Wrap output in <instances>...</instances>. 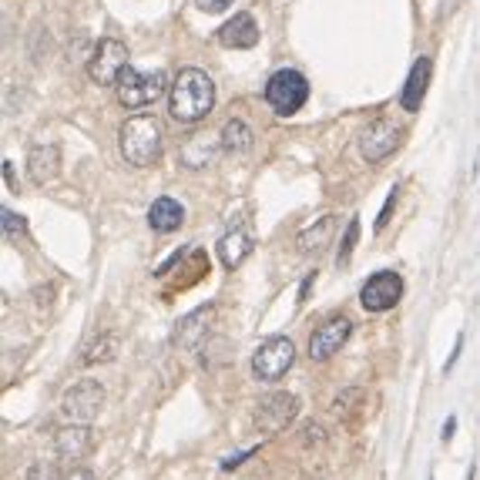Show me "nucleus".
Masks as SVG:
<instances>
[{
  "instance_id": "f257e3e1",
  "label": "nucleus",
  "mask_w": 480,
  "mask_h": 480,
  "mask_svg": "<svg viewBox=\"0 0 480 480\" xmlns=\"http://www.w3.org/2000/svg\"><path fill=\"white\" fill-rule=\"evenodd\" d=\"M215 108V81L205 71L185 68L168 88V115L182 125H195Z\"/></svg>"
},
{
  "instance_id": "f03ea898",
  "label": "nucleus",
  "mask_w": 480,
  "mask_h": 480,
  "mask_svg": "<svg viewBox=\"0 0 480 480\" xmlns=\"http://www.w3.org/2000/svg\"><path fill=\"white\" fill-rule=\"evenodd\" d=\"M118 145H121L125 162L135 168H148L162 158V125L152 115L128 118L118 131Z\"/></svg>"
},
{
  "instance_id": "7ed1b4c3",
  "label": "nucleus",
  "mask_w": 480,
  "mask_h": 480,
  "mask_svg": "<svg viewBox=\"0 0 480 480\" xmlns=\"http://www.w3.org/2000/svg\"><path fill=\"white\" fill-rule=\"evenodd\" d=\"M118 101L128 108V111H138V108L155 105L165 94V74L162 71H138V68H125L121 78H118Z\"/></svg>"
},
{
  "instance_id": "20e7f679",
  "label": "nucleus",
  "mask_w": 480,
  "mask_h": 480,
  "mask_svg": "<svg viewBox=\"0 0 480 480\" xmlns=\"http://www.w3.org/2000/svg\"><path fill=\"white\" fill-rule=\"evenodd\" d=\"M266 101L276 115L289 118L309 101V81L306 74H299L296 68H282L276 71L269 81H266Z\"/></svg>"
},
{
  "instance_id": "39448f33",
  "label": "nucleus",
  "mask_w": 480,
  "mask_h": 480,
  "mask_svg": "<svg viewBox=\"0 0 480 480\" xmlns=\"http://www.w3.org/2000/svg\"><path fill=\"white\" fill-rule=\"evenodd\" d=\"M296 346L289 336H269L256 353H252V376L259 383H279L282 376L293 370Z\"/></svg>"
},
{
  "instance_id": "423d86ee",
  "label": "nucleus",
  "mask_w": 480,
  "mask_h": 480,
  "mask_svg": "<svg viewBox=\"0 0 480 480\" xmlns=\"http://www.w3.org/2000/svg\"><path fill=\"white\" fill-rule=\"evenodd\" d=\"M105 407V387L98 380H78L61 400V420L64 423H94Z\"/></svg>"
},
{
  "instance_id": "0eeeda50",
  "label": "nucleus",
  "mask_w": 480,
  "mask_h": 480,
  "mask_svg": "<svg viewBox=\"0 0 480 480\" xmlns=\"http://www.w3.org/2000/svg\"><path fill=\"white\" fill-rule=\"evenodd\" d=\"M400 138H403V128H400L393 118L387 115L373 118L363 128V135H360V155H363V162L370 165L387 162L390 155L400 148Z\"/></svg>"
},
{
  "instance_id": "6e6552de",
  "label": "nucleus",
  "mask_w": 480,
  "mask_h": 480,
  "mask_svg": "<svg viewBox=\"0 0 480 480\" xmlns=\"http://www.w3.org/2000/svg\"><path fill=\"white\" fill-rule=\"evenodd\" d=\"M403 299V279L393 269H380L363 282L360 289V306L366 313H390Z\"/></svg>"
},
{
  "instance_id": "1a4fd4ad",
  "label": "nucleus",
  "mask_w": 480,
  "mask_h": 480,
  "mask_svg": "<svg viewBox=\"0 0 480 480\" xmlns=\"http://www.w3.org/2000/svg\"><path fill=\"white\" fill-rule=\"evenodd\" d=\"M125 68H128V47L118 37H101V44L94 47L91 61H88V78L94 84H118Z\"/></svg>"
},
{
  "instance_id": "9d476101",
  "label": "nucleus",
  "mask_w": 480,
  "mask_h": 480,
  "mask_svg": "<svg viewBox=\"0 0 480 480\" xmlns=\"http://www.w3.org/2000/svg\"><path fill=\"white\" fill-rule=\"evenodd\" d=\"M296 413H299L296 393H269V397H262L256 403L252 423H256L259 434H279V430H286L296 420Z\"/></svg>"
},
{
  "instance_id": "9b49d317",
  "label": "nucleus",
  "mask_w": 480,
  "mask_h": 480,
  "mask_svg": "<svg viewBox=\"0 0 480 480\" xmlns=\"http://www.w3.org/2000/svg\"><path fill=\"white\" fill-rule=\"evenodd\" d=\"M350 333H353V323L346 316L326 319V323L309 336V360H313V363H326L333 353L343 350V343L350 340Z\"/></svg>"
},
{
  "instance_id": "f8f14e48",
  "label": "nucleus",
  "mask_w": 480,
  "mask_h": 480,
  "mask_svg": "<svg viewBox=\"0 0 480 480\" xmlns=\"http://www.w3.org/2000/svg\"><path fill=\"white\" fill-rule=\"evenodd\" d=\"M430 74H434V61L427 58H417L413 61L410 74H407V84H403V91H400V108L403 111H417L423 105V94H427V84H430Z\"/></svg>"
},
{
  "instance_id": "ddd939ff",
  "label": "nucleus",
  "mask_w": 480,
  "mask_h": 480,
  "mask_svg": "<svg viewBox=\"0 0 480 480\" xmlns=\"http://www.w3.org/2000/svg\"><path fill=\"white\" fill-rule=\"evenodd\" d=\"M219 44L222 47H235V51H246V47L259 44V24L252 14H235L232 21L222 24L219 31Z\"/></svg>"
},
{
  "instance_id": "4468645a",
  "label": "nucleus",
  "mask_w": 480,
  "mask_h": 480,
  "mask_svg": "<svg viewBox=\"0 0 480 480\" xmlns=\"http://www.w3.org/2000/svg\"><path fill=\"white\" fill-rule=\"evenodd\" d=\"M58 168H61L58 145H34V148L27 152V175H31L34 185L54 182V178H58Z\"/></svg>"
},
{
  "instance_id": "2eb2a0df",
  "label": "nucleus",
  "mask_w": 480,
  "mask_h": 480,
  "mask_svg": "<svg viewBox=\"0 0 480 480\" xmlns=\"http://www.w3.org/2000/svg\"><path fill=\"white\" fill-rule=\"evenodd\" d=\"M94 434L88 423H68L58 434V457L61 460H84L91 454Z\"/></svg>"
},
{
  "instance_id": "dca6fc26",
  "label": "nucleus",
  "mask_w": 480,
  "mask_h": 480,
  "mask_svg": "<svg viewBox=\"0 0 480 480\" xmlns=\"http://www.w3.org/2000/svg\"><path fill=\"white\" fill-rule=\"evenodd\" d=\"M212 316H215V306H199L195 313H188L185 319H178V329H175V343L178 346H185V350H192V346H199L205 336H209V323Z\"/></svg>"
},
{
  "instance_id": "f3484780",
  "label": "nucleus",
  "mask_w": 480,
  "mask_h": 480,
  "mask_svg": "<svg viewBox=\"0 0 480 480\" xmlns=\"http://www.w3.org/2000/svg\"><path fill=\"white\" fill-rule=\"evenodd\" d=\"M182 222H185V209L178 205L175 199H168V195H162V199L152 202V209H148V225H152L155 232H175V229H182Z\"/></svg>"
},
{
  "instance_id": "a211bd4d",
  "label": "nucleus",
  "mask_w": 480,
  "mask_h": 480,
  "mask_svg": "<svg viewBox=\"0 0 480 480\" xmlns=\"http://www.w3.org/2000/svg\"><path fill=\"white\" fill-rule=\"evenodd\" d=\"M249 252H252V235H249L246 229H232V232H225L222 239H219V262H222L225 269L242 266Z\"/></svg>"
},
{
  "instance_id": "6ab92c4d",
  "label": "nucleus",
  "mask_w": 480,
  "mask_h": 480,
  "mask_svg": "<svg viewBox=\"0 0 480 480\" xmlns=\"http://www.w3.org/2000/svg\"><path fill=\"white\" fill-rule=\"evenodd\" d=\"M333 229H336V215H323V219H316V225H309V229H303L299 232V239H296V246H299V252H323L329 242V235H333Z\"/></svg>"
},
{
  "instance_id": "aec40b11",
  "label": "nucleus",
  "mask_w": 480,
  "mask_h": 480,
  "mask_svg": "<svg viewBox=\"0 0 480 480\" xmlns=\"http://www.w3.org/2000/svg\"><path fill=\"white\" fill-rule=\"evenodd\" d=\"M256 145V135L249 128L242 118H229L222 125V148L232 155H246L249 148Z\"/></svg>"
},
{
  "instance_id": "412c9836",
  "label": "nucleus",
  "mask_w": 480,
  "mask_h": 480,
  "mask_svg": "<svg viewBox=\"0 0 480 480\" xmlns=\"http://www.w3.org/2000/svg\"><path fill=\"white\" fill-rule=\"evenodd\" d=\"M212 155H215V148L209 145L205 135H192V138L182 145V165H185V168H205V165L212 162Z\"/></svg>"
},
{
  "instance_id": "4be33fe9",
  "label": "nucleus",
  "mask_w": 480,
  "mask_h": 480,
  "mask_svg": "<svg viewBox=\"0 0 480 480\" xmlns=\"http://www.w3.org/2000/svg\"><path fill=\"white\" fill-rule=\"evenodd\" d=\"M118 336H101L98 343H91L88 346V353L81 356V363L84 366H94V363H108V360H115V353H118Z\"/></svg>"
},
{
  "instance_id": "5701e85b",
  "label": "nucleus",
  "mask_w": 480,
  "mask_h": 480,
  "mask_svg": "<svg viewBox=\"0 0 480 480\" xmlns=\"http://www.w3.org/2000/svg\"><path fill=\"white\" fill-rule=\"evenodd\" d=\"M356 242H360V219H350V225H346V235H343V246H340V252H336V266H340V269H343V266H350Z\"/></svg>"
},
{
  "instance_id": "b1692460",
  "label": "nucleus",
  "mask_w": 480,
  "mask_h": 480,
  "mask_svg": "<svg viewBox=\"0 0 480 480\" xmlns=\"http://www.w3.org/2000/svg\"><path fill=\"white\" fill-rule=\"evenodd\" d=\"M0 225H4V235L7 239H21L24 232H27V222H24V215H17V212H11V209H4L0 212Z\"/></svg>"
},
{
  "instance_id": "393cba45",
  "label": "nucleus",
  "mask_w": 480,
  "mask_h": 480,
  "mask_svg": "<svg viewBox=\"0 0 480 480\" xmlns=\"http://www.w3.org/2000/svg\"><path fill=\"white\" fill-rule=\"evenodd\" d=\"M27 480H61V470L54 460H34L27 470Z\"/></svg>"
},
{
  "instance_id": "a878e982",
  "label": "nucleus",
  "mask_w": 480,
  "mask_h": 480,
  "mask_svg": "<svg viewBox=\"0 0 480 480\" xmlns=\"http://www.w3.org/2000/svg\"><path fill=\"white\" fill-rule=\"evenodd\" d=\"M397 199H400V188L393 185V188H390L387 202H383V209H380V219H376V232H383V229H387V222H390V215H393V205H397Z\"/></svg>"
},
{
  "instance_id": "bb28decb",
  "label": "nucleus",
  "mask_w": 480,
  "mask_h": 480,
  "mask_svg": "<svg viewBox=\"0 0 480 480\" xmlns=\"http://www.w3.org/2000/svg\"><path fill=\"white\" fill-rule=\"evenodd\" d=\"M195 4H199V11H205V14H222L232 7L235 0H195Z\"/></svg>"
},
{
  "instance_id": "cd10ccee",
  "label": "nucleus",
  "mask_w": 480,
  "mask_h": 480,
  "mask_svg": "<svg viewBox=\"0 0 480 480\" xmlns=\"http://www.w3.org/2000/svg\"><path fill=\"white\" fill-rule=\"evenodd\" d=\"M256 450H259V447H249V450H239V454H232V457H225V460H222V470L239 467V464H242V460H246V457H252Z\"/></svg>"
},
{
  "instance_id": "c85d7f7f",
  "label": "nucleus",
  "mask_w": 480,
  "mask_h": 480,
  "mask_svg": "<svg viewBox=\"0 0 480 480\" xmlns=\"http://www.w3.org/2000/svg\"><path fill=\"white\" fill-rule=\"evenodd\" d=\"M303 434H306V444H313V440H316V444H323V427H319V423H306Z\"/></svg>"
},
{
  "instance_id": "c756f323",
  "label": "nucleus",
  "mask_w": 480,
  "mask_h": 480,
  "mask_svg": "<svg viewBox=\"0 0 480 480\" xmlns=\"http://www.w3.org/2000/svg\"><path fill=\"white\" fill-rule=\"evenodd\" d=\"M460 350H464V333H460V336H457V346H454V353H450V360H447V363H444V373H450V370H454V363H457Z\"/></svg>"
},
{
  "instance_id": "7c9ffc66",
  "label": "nucleus",
  "mask_w": 480,
  "mask_h": 480,
  "mask_svg": "<svg viewBox=\"0 0 480 480\" xmlns=\"http://www.w3.org/2000/svg\"><path fill=\"white\" fill-rule=\"evenodd\" d=\"M454 430H457V417H447V423H444V440H450V437H454Z\"/></svg>"
},
{
  "instance_id": "2f4dec72",
  "label": "nucleus",
  "mask_w": 480,
  "mask_h": 480,
  "mask_svg": "<svg viewBox=\"0 0 480 480\" xmlns=\"http://www.w3.org/2000/svg\"><path fill=\"white\" fill-rule=\"evenodd\" d=\"M68 480H94V474H91V470H84V467H78V470H74V474H71V477Z\"/></svg>"
}]
</instances>
